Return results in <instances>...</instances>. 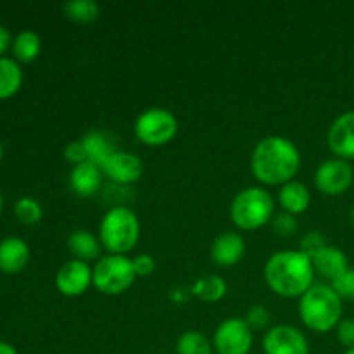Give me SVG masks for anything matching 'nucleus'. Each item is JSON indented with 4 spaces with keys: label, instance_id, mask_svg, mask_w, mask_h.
<instances>
[{
    "label": "nucleus",
    "instance_id": "7ed1b4c3",
    "mask_svg": "<svg viewBox=\"0 0 354 354\" xmlns=\"http://www.w3.org/2000/svg\"><path fill=\"white\" fill-rule=\"evenodd\" d=\"M297 311L304 327L317 334H327L341 324L344 308L342 299L330 286L315 283L299 297Z\"/></svg>",
    "mask_w": 354,
    "mask_h": 354
},
{
    "label": "nucleus",
    "instance_id": "393cba45",
    "mask_svg": "<svg viewBox=\"0 0 354 354\" xmlns=\"http://www.w3.org/2000/svg\"><path fill=\"white\" fill-rule=\"evenodd\" d=\"M66 17L78 24H88L99 17L100 7L93 0H71L62 6Z\"/></svg>",
    "mask_w": 354,
    "mask_h": 354
},
{
    "label": "nucleus",
    "instance_id": "412c9836",
    "mask_svg": "<svg viewBox=\"0 0 354 354\" xmlns=\"http://www.w3.org/2000/svg\"><path fill=\"white\" fill-rule=\"evenodd\" d=\"M190 292L204 303H218L227 296V282L218 275L201 277L190 287Z\"/></svg>",
    "mask_w": 354,
    "mask_h": 354
},
{
    "label": "nucleus",
    "instance_id": "aec40b11",
    "mask_svg": "<svg viewBox=\"0 0 354 354\" xmlns=\"http://www.w3.org/2000/svg\"><path fill=\"white\" fill-rule=\"evenodd\" d=\"M83 145H85L86 156L88 161L95 162V165L102 166L114 152L118 151L116 144L111 138V135L104 130H92L82 138Z\"/></svg>",
    "mask_w": 354,
    "mask_h": 354
},
{
    "label": "nucleus",
    "instance_id": "f257e3e1",
    "mask_svg": "<svg viewBox=\"0 0 354 354\" xmlns=\"http://www.w3.org/2000/svg\"><path fill=\"white\" fill-rule=\"evenodd\" d=\"M301 166V152L292 140L270 135L256 144L251 154L252 176L263 185H286L292 182Z\"/></svg>",
    "mask_w": 354,
    "mask_h": 354
},
{
    "label": "nucleus",
    "instance_id": "cd10ccee",
    "mask_svg": "<svg viewBox=\"0 0 354 354\" xmlns=\"http://www.w3.org/2000/svg\"><path fill=\"white\" fill-rule=\"evenodd\" d=\"M270 225H272L273 232H275L279 237H292V235L297 234V220L294 214H289V213H277L275 216H273V220L270 221Z\"/></svg>",
    "mask_w": 354,
    "mask_h": 354
},
{
    "label": "nucleus",
    "instance_id": "7c9ffc66",
    "mask_svg": "<svg viewBox=\"0 0 354 354\" xmlns=\"http://www.w3.org/2000/svg\"><path fill=\"white\" fill-rule=\"evenodd\" d=\"M64 159L71 162L73 166L80 165V162L88 161V156H86L85 145H83V140H73L66 145L64 149Z\"/></svg>",
    "mask_w": 354,
    "mask_h": 354
},
{
    "label": "nucleus",
    "instance_id": "9b49d317",
    "mask_svg": "<svg viewBox=\"0 0 354 354\" xmlns=\"http://www.w3.org/2000/svg\"><path fill=\"white\" fill-rule=\"evenodd\" d=\"M92 286V268L88 263L69 259L59 268L55 275V287L66 297H78Z\"/></svg>",
    "mask_w": 354,
    "mask_h": 354
},
{
    "label": "nucleus",
    "instance_id": "9d476101",
    "mask_svg": "<svg viewBox=\"0 0 354 354\" xmlns=\"http://www.w3.org/2000/svg\"><path fill=\"white\" fill-rule=\"evenodd\" d=\"M265 354H310V342L299 328L292 325H277L263 337Z\"/></svg>",
    "mask_w": 354,
    "mask_h": 354
},
{
    "label": "nucleus",
    "instance_id": "1a4fd4ad",
    "mask_svg": "<svg viewBox=\"0 0 354 354\" xmlns=\"http://www.w3.org/2000/svg\"><path fill=\"white\" fill-rule=\"evenodd\" d=\"M354 169L344 159H327L315 171V185L324 196L337 197L351 189Z\"/></svg>",
    "mask_w": 354,
    "mask_h": 354
},
{
    "label": "nucleus",
    "instance_id": "a878e982",
    "mask_svg": "<svg viewBox=\"0 0 354 354\" xmlns=\"http://www.w3.org/2000/svg\"><path fill=\"white\" fill-rule=\"evenodd\" d=\"M14 213H16L17 220L24 225H35L41 220V206L38 201L31 199V197H21L14 206Z\"/></svg>",
    "mask_w": 354,
    "mask_h": 354
},
{
    "label": "nucleus",
    "instance_id": "4be33fe9",
    "mask_svg": "<svg viewBox=\"0 0 354 354\" xmlns=\"http://www.w3.org/2000/svg\"><path fill=\"white\" fill-rule=\"evenodd\" d=\"M23 83V71L14 59L0 57V99L12 97Z\"/></svg>",
    "mask_w": 354,
    "mask_h": 354
},
{
    "label": "nucleus",
    "instance_id": "c85d7f7f",
    "mask_svg": "<svg viewBox=\"0 0 354 354\" xmlns=\"http://www.w3.org/2000/svg\"><path fill=\"white\" fill-rule=\"evenodd\" d=\"M244 320L252 332L263 330V328L268 327L270 320H272V315H270L268 308H265L263 304H254V306H251L248 310Z\"/></svg>",
    "mask_w": 354,
    "mask_h": 354
},
{
    "label": "nucleus",
    "instance_id": "f03ea898",
    "mask_svg": "<svg viewBox=\"0 0 354 354\" xmlns=\"http://www.w3.org/2000/svg\"><path fill=\"white\" fill-rule=\"evenodd\" d=\"M266 286L280 297H301L315 286L311 259L301 251H279L265 263Z\"/></svg>",
    "mask_w": 354,
    "mask_h": 354
},
{
    "label": "nucleus",
    "instance_id": "5701e85b",
    "mask_svg": "<svg viewBox=\"0 0 354 354\" xmlns=\"http://www.w3.org/2000/svg\"><path fill=\"white\" fill-rule=\"evenodd\" d=\"M41 48V40L38 33L31 30H24L14 38L12 41V52L16 55L17 61L21 62H31L38 57Z\"/></svg>",
    "mask_w": 354,
    "mask_h": 354
},
{
    "label": "nucleus",
    "instance_id": "0eeeda50",
    "mask_svg": "<svg viewBox=\"0 0 354 354\" xmlns=\"http://www.w3.org/2000/svg\"><path fill=\"white\" fill-rule=\"evenodd\" d=\"M135 137L145 145H166L178 133V120L165 107H151L138 114L133 124Z\"/></svg>",
    "mask_w": 354,
    "mask_h": 354
},
{
    "label": "nucleus",
    "instance_id": "2eb2a0df",
    "mask_svg": "<svg viewBox=\"0 0 354 354\" xmlns=\"http://www.w3.org/2000/svg\"><path fill=\"white\" fill-rule=\"evenodd\" d=\"M104 182V171L92 161L80 162L73 166L69 173V187L80 197H92L100 190Z\"/></svg>",
    "mask_w": 354,
    "mask_h": 354
},
{
    "label": "nucleus",
    "instance_id": "6ab92c4d",
    "mask_svg": "<svg viewBox=\"0 0 354 354\" xmlns=\"http://www.w3.org/2000/svg\"><path fill=\"white\" fill-rule=\"evenodd\" d=\"M68 249L75 259L80 261H93L99 259L100 251H102V244H100L99 237L88 230H75L68 237Z\"/></svg>",
    "mask_w": 354,
    "mask_h": 354
},
{
    "label": "nucleus",
    "instance_id": "4c0bfd02",
    "mask_svg": "<svg viewBox=\"0 0 354 354\" xmlns=\"http://www.w3.org/2000/svg\"><path fill=\"white\" fill-rule=\"evenodd\" d=\"M0 211H2V194H0Z\"/></svg>",
    "mask_w": 354,
    "mask_h": 354
},
{
    "label": "nucleus",
    "instance_id": "a211bd4d",
    "mask_svg": "<svg viewBox=\"0 0 354 354\" xmlns=\"http://www.w3.org/2000/svg\"><path fill=\"white\" fill-rule=\"evenodd\" d=\"M279 204L283 209V213L294 214V216L304 213L311 204L310 189L304 183L292 180V182L280 187Z\"/></svg>",
    "mask_w": 354,
    "mask_h": 354
},
{
    "label": "nucleus",
    "instance_id": "423d86ee",
    "mask_svg": "<svg viewBox=\"0 0 354 354\" xmlns=\"http://www.w3.org/2000/svg\"><path fill=\"white\" fill-rule=\"evenodd\" d=\"M137 273L133 259L123 254H106L92 268V286L106 296H120L133 286Z\"/></svg>",
    "mask_w": 354,
    "mask_h": 354
},
{
    "label": "nucleus",
    "instance_id": "f3484780",
    "mask_svg": "<svg viewBox=\"0 0 354 354\" xmlns=\"http://www.w3.org/2000/svg\"><path fill=\"white\" fill-rule=\"evenodd\" d=\"M311 263H313L315 273L322 275L324 279H328L330 282L349 268L348 256L335 245H327V248L322 249L318 254L311 258Z\"/></svg>",
    "mask_w": 354,
    "mask_h": 354
},
{
    "label": "nucleus",
    "instance_id": "e433bc0d",
    "mask_svg": "<svg viewBox=\"0 0 354 354\" xmlns=\"http://www.w3.org/2000/svg\"><path fill=\"white\" fill-rule=\"evenodd\" d=\"M344 354H354V348H351V349H346V353Z\"/></svg>",
    "mask_w": 354,
    "mask_h": 354
},
{
    "label": "nucleus",
    "instance_id": "b1692460",
    "mask_svg": "<svg viewBox=\"0 0 354 354\" xmlns=\"http://www.w3.org/2000/svg\"><path fill=\"white\" fill-rule=\"evenodd\" d=\"M213 342L199 330H187L176 341V354H213Z\"/></svg>",
    "mask_w": 354,
    "mask_h": 354
},
{
    "label": "nucleus",
    "instance_id": "f704fd0d",
    "mask_svg": "<svg viewBox=\"0 0 354 354\" xmlns=\"http://www.w3.org/2000/svg\"><path fill=\"white\" fill-rule=\"evenodd\" d=\"M0 354H17V351L7 342H0Z\"/></svg>",
    "mask_w": 354,
    "mask_h": 354
},
{
    "label": "nucleus",
    "instance_id": "72a5a7b5",
    "mask_svg": "<svg viewBox=\"0 0 354 354\" xmlns=\"http://www.w3.org/2000/svg\"><path fill=\"white\" fill-rule=\"evenodd\" d=\"M10 45V33L3 24H0V55L9 48Z\"/></svg>",
    "mask_w": 354,
    "mask_h": 354
},
{
    "label": "nucleus",
    "instance_id": "c9c22d12",
    "mask_svg": "<svg viewBox=\"0 0 354 354\" xmlns=\"http://www.w3.org/2000/svg\"><path fill=\"white\" fill-rule=\"evenodd\" d=\"M349 218H351V221H353V225H354V206H353L351 213H349Z\"/></svg>",
    "mask_w": 354,
    "mask_h": 354
},
{
    "label": "nucleus",
    "instance_id": "bb28decb",
    "mask_svg": "<svg viewBox=\"0 0 354 354\" xmlns=\"http://www.w3.org/2000/svg\"><path fill=\"white\" fill-rule=\"evenodd\" d=\"M327 245H328L327 239H325V235L322 234V232L311 230V232H308V234H304L303 237H301L299 251L303 252V254H306L308 258L311 259L315 254H318L322 249L327 248Z\"/></svg>",
    "mask_w": 354,
    "mask_h": 354
},
{
    "label": "nucleus",
    "instance_id": "dca6fc26",
    "mask_svg": "<svg viewBox=\"0 0 354 354\" xmlns=\"http://www.w3.org/2000/svg\"><path fill=\"white\" fill-rule=\"evenodd\" d=\"M30 248L19 237H7L0 242V272L17 273L28 265Z\"/></svg>",
    "mask_w": 354,
    "mask_h": 354
},
{
    "label": "nucleus",
    "instance_id": "6e6552de",
    "mask_svg": "<svg viewBox=\"0 0 354 354\" xmlns=\"http://www.w3.org/2000/svg\"><path fill=\"white\" fill-rule=\"evenodd\" d=\"M211 342L216 354H249L254 335L244 318H227L216 327Z\"/></svg>",
    "mask_w": 354,
    "mask_h": 354
},
{
    "label": "nucleus",
    "instance_id": "4468645a",
    "mask_svg": "<svg viewBox=\"0 0 354 354\" xmlns=\"http://www.w3.org/2000/svg\"><path fill=\"white\" fill-rule=\"evenodd\" d=\"M245 241L237 232H225L218 235L211 245V258L221 268L239 265L245 254Z\"/></svg>",
    "mask_w": 354,
    "mask_h": 354
},
{
    "label": "nucleus",
    "instance_id": "473e14b6",
    "mask_svg": "<svg viewBox=\"0 0 354 354\" xmlns=\"http://www.w3.org/2000/svg\"><path fill=\"white\" fill-rule=\"evenodd\" d=\"M337 339L342 346H346V349L354 348V320H341V324L337 325Z\"/></svg>",
    "mask_w": 354,
    "mask_h": 354
},
{
    "label": "nucleus",
    "instance_id": "f8f14e48",
    "mask_svg": "<svg viewBox=\"0 0 354 354\" xmlns=\"http://www.w3.org/2000/svg\"><path fill=\"white\" fill-rule=\"evenodd\" d=\"M104 176H109L114 183L120 185H131L138 182L144 173V162L138 156L127 151H116L102 166Z\"/></svg>",
    "mask_w": 354,
    "mask_h": 354
},
{
    "label": "nucleus",
    "instance_id": "39448f33",
    "mask_svg": "<svg viewBox=\"0 0 354 354\" xmlns=\"http://www.w3.org/2000/svg\"><path fill=\"white\" fill-rule=\"evenodd\" d=\"M275 216V201L263 187H248L232 199L230 218L241 230L252 232L265 227Z\"/></svg>",
    "mask_w": 354,
    "mask_h": 354
},
{
    "label": "nucleus",
    "instance_id": "c756f323",
    "mask_svg": "<svg viewBox=\"0 0 354 354\" xmlns=\"http://www.w3.org/2000/svg\"><path fill=\"white\" fill-rule=\"evenodd\" d=\"M330 287L339 294L341 299H354V268L342 272L337 279L332 280Z\"/></svg>",
    "mask_w": 354,
    "mask_h": 354
},
{
    "label": "nucleus",
    "instance_id": "ddd939ff",
    "mask_svg": "<svg viewBox=\"0 0 354 354\" xmlns=\"http://www.w3.org/2000/svg\"><path fill=\"white\" fill-rule=\"evenodd\" d=\"M328 149L339 159H354V111L342 113L332 121L327 133Z\"/></svg>",
    "mask_w": 354,
    "mask_h": 354
},
{
    "label": "nucleus",
    "instance_id": "2f4dec72",
    "mask_svg": "<svg viewBox=\"0 0 354 354\" xmlns=\"http://www.w3.org/2000/svg\"><path fill=\"white\" fill-rule=\"evenodd\" d=\"M133 268L137 277H151L156 270V259L151 254H138L133 258Z\"/></svg>",
    "mask_w": 354,
    "mask_h": 354
},
{
    "label": "nucleus",
    "instance_id": "20e7f679",
    "mask_svg": "<svg viewBox=\"0 0 354 354\" xmlns=\"http://www.w3.org/2000/svg\"><path fill=\"white\" fill-rule=\"evenodd\" d=\"M140 239V220L124 206H114L106 211L99 225V241L107 254L127 256Z\"/></svg>",
    "mask_w": 354,
    "mask_h": 354
},
{
    "label": "nucleus",
    "instance_id": "58836bf2",
    "mask_svg": "<svg viewBox=\"0 0 354 354\" xmlns=\"http://www.w3.org/2000/svg\"><path fill=\"white\" fill-rule=\"evenodd\" d=\"M0 158H2V144H0Z\"/></svg>",
    "mask_w": 354,
    "mask_h": 354
}]
</instances>
